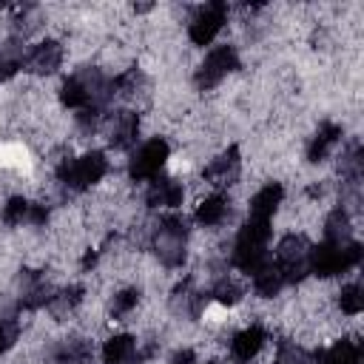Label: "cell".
Segmentation results:
<instances>
[{"instance_id":"6da1fadb","label":"cell","mask_w":364,"mask_h":364,"mask_svg":"<svg viewBox=\"0 0 364 364\" xmlns=\"http://www.w3.org/2000/svg\"><path fill=\"white\" fill-rule=\"evenodd\" d=\"M267 239H270V222L267 219H247L236 236L233 247V264L245 273H256L267 264Z\"/></svg>"},{"instance_id":"7a4b0ae2","label":"cell","mask_w":364,"mask_h":364,"mask_svg":"<svg viewBox=\"0 0 364 364\" xmlns=\"http://www.w3.org/2000/svg\"><path fill=\"white\" fill-rule=\"evenodd\" d=\"M358 259H361V245L358 242H347V245L324 242V245L310 247L307 267H310V273L327 279V276H336V273H344V270L355 267Z\"/></svg>"},{"instance_id":"3957f363","label":"cell","mask_w":364,"mask_h":364,"mask_svg":"<svg viewBox=\"0 0 364 364\" xmlns=\"http://www.w3.org/2000/svg\"><path fill=\"white\" fill-rule=\"evenodd\" d=\"M108 171V162L100 151H91L80 159H65L60 168H57V176L63 185H68L71 191H85L91 185H97Z\"/></svg>"},{"instance_id":"277c9868","label":"cell","mask_w":364,"mask_h":364,"mask_svg":"<svg viewBox=\"0 0 364 364\" xmlns=\"http://www.w3.org/2000/svg\"><path fill=\"white\" fill-rule=\"evenodd\" d=\"M185 236H188V228H185V219L182 216H162L159 225H156V239H154V247H156V256L165 267H179L182 259H185Z\"/></svg>"},{"instance_id":"5b68a950","label":"cell","mask_w":364,"mask_h":364,"mask_svg":"<svg viewBox=\"0 0 364 364\" xmlns=\"http://www.w3.org/2000/svg\"><path fill=\"white\" fill-rule=\"evenodd\" d=\"M307 253H310V245H307L304 236L290 233V236H284V239L279 242L276 267L282 270L284 282H299V279H304V276L310 273V267H307Z\"/></svg>"},{"instance_id":"8992f818","label":"cell","mask_w":364,"mask_h":364,"mask_svg":"<svg viewBox=\"0 0 364 364\" xmlns=\"http://www.w3.org/2000/svg\"><path fill=\"white\" fill-rule=\"evenodd\" d=\"M168 156H171V145H168L162 136L148 139V142L131 156V179H136V182L154 179V176L162 171V165L168 162Z\"/></svg>"},{"instance_id":"52a82bcc","label":"cell","mask_w":364,"mask_h":364,"mask_svg":"<svg viewBox=\"0 0 364 364\" xmlns=\"http://www.w3.org/2000/svg\"><path fill=\"white\" fill-rule=\"evenodd\" d=\"M239 68V57H236V48L233 46H216L208 51L205 63L199 65L196 71V85L199 88H213L222 77H228L230 71Z\"/></svg>"},{"instance_id":"ba28073f","label":"cell","mask_w":364,"mask_h":364,"mask_svg":"<svg viewBox=\"0 0 364 364\" xmlns=\"http://www.w3.org/2000/svg\"><path fill=\"white\" fill-rule=\"evenodd\" d=\"M225 20H228V3H222V0L208 3L205 9L196 11V17H193L191 26H188L191 43H193V46H208V43L222 31Z\"/></svg>"},{"instance_id":"9c48e42d","label":"cell","mask_w":364,"mask_h":364,"mask_svg":"<svg viewBox=\"0 0 364 364\" xmlns=\"http://www.w3.org/2000/svg\"><path fill=\"white\" fill-rule=\"evenodd\" d=\"M60 63H63V46L57 40H43L23 57V65L31 74H54Z\"/></svg>"},{"instance_id":"30bf717a","label":"cell","mask_w":364,"mask_h":364,"mask_svg":"<svg viewBox=\"0 0 364 364\" xmlns=\"http://www.w3.org/2000/svg\"><path fill=\"white\" fill-rule=\"evenodd\" d=\"M239 168H242L239 148H236V145H230L222 156H216V159L205 168V179H208L210 185H216V188H228V185H233V182H236Z\"/></svg>"},{"instance_id":"8fae6325","label":"cell","mask_w":364,"mask_h":364,"mask_svg":"<svg viewBox=\"0 0 364 364\" xmlns=\"http://www.w3.org/2000/svg\"><path fill=\"white\" fill-rule=\"evenodd\" d=\"M136 134H139V117L134 111H117L114 119H111V131H108V142L119 151L131 148L136 142Z\"/></svg>"},{"instance_id":"7c38bea8","label":"cell","mask_w":364,"mask_h":364,"mask_svg":"<svg viewBox=\"0 0 364 364\" xmlns=\"http://www.w3.org/2000/svg\"><path fill=\"white\" fill-rule=\"evenodd\" d=\"M145 199L151 208H179L185 199V191H182V182H176L171 176H162V179L154 176Z\"/></svg>"},{"instance_id":"4fadbf2b","label":"cell","mask_w":364,"mask_h":364,"mask_svg":"<svg viewBox=\"0 0 364 364\" xmlns=\"http://www.w3.org/2000/svg\"><path fill=\"white\" fill-rule=\"evenodd\" d=\"M262 344H264V330H262L259 324H250V327H245V330H239V333L233 336V341H230V355H233L239 364H247L250 358L259 355Z\"/></svg>"},{"instance_id":"5bb4252c","label":"cell","mask_w":364,"mask_h":364,"mask_svg":"<svg viewBox=\"0 0 364 364\" xmlns=\"http://www.w3.org/2000/svg\"><path fill=\"white\" fill-rule=\"evenodd\" d=\"M282 196H284V188H282L279 182L264 185V188L250 199V216H253V219H267V222H270V216H273L276 208L282 205Z\"/></svg>"},{"instance_id":"9a60e30c","label":"cell","mask_w":364,"mask_h":364,"mask_svg":"<svg viewBox=\"0 0 364 364\" xmlns=\"http://www.w3.org/2000/svg\"><path fill=\"white\" fill-rule=\"evenodd\" d=\"M338 139H341V128H338L336 122H324V125H318L316 136L310 139L307 159H310V162H321V159L333 151V145H336Z\"/></svg>"},{"instance_id":"2e32d148","label":"cell","mask_w":364,"mask_h":364,"mask_svg":"<svg viewBox=\"0 0 364 364\" xmlns=\"http://www.w3.org/2000/svg\"><path fill=\"white\" fill-rule=\"evenodd\" d=\"M136 355V341L128 336V333H119V336H111L102 347V361L105 364H131Z\"/></svg>"},{"instance_id":"e0dca14e","label":"cell","mask_w":364,"mask_h":364,"mask_svg":"<svg viewBox=\"0 0 364 364\" xmlns=\"http://www.w3.org/2000/svg\"><path fill=\"white\" fill-rule=\"evenodd\" d=\"M228 196L225 193H210V196H205L199 205H196V222L199 225H205V228H213V225H219L225 216H228Z\"/></svg>"},{"instance_id":"ac0fdd59","label":"cell","mask_w":364,"mask_h":364,"mask_svg":"<svg viewBox=\"0 0 364 364\" xmlns=\"http://www.w3.org/2000/svg\"><path fill=\"white\" fill-rule=\"evenodd\" d=\"M253 287H256L259 296L270 299V296H276V293L284 287V276H282V270H279L273 262H267L264 267H259V270L253 273Z\"/></svg>"},{"instance_id":"d6986e66","label":"cell","mask_w":364,"mask_h":364,"mask_svg":"<svg viewBox=\"0 0 364 364\" xmlns=\"http://www.w3.org/2000/svg\"><path fill=\"white\" fill-rule=\"evenodd\" d=\"M358 355H361L358 344H353V341H336L333 347H327L316 358H318V364H358Z\"/></svg>"},{"instance_id":"ffe728a7","label":"cell","mask_w":364,"mask_h":364,"mask_svg":"<svg viewBox=\"0 0 364 364\" xmlns=\"http://www.w3.org/2000/svg\"><path fill=\"white\" fill-rule=\"evenodd\" d=\"M327 242H333V245H347V242H353L350 239V219H347V213L344 210H333L330 213V219H327Z\"/></svg>"},{"instance_id":"44dd1931","label":"cell","mask_w":364,"mask_h":364,"mask_svg":"<svg viewBox=\"0 0 364 364\" xmlns=\"http://www.w3.org/2000/svg\"><path fill=\"white\" fill-rule=\"evenodd\" d=\"M338 307H341V313H347V316H358L361 307H364L361 284H347V287H341V293H338Z\"/></svg>"},{"instance_id":"7402d4cb","label":"cell","mask_w":364,"mask_h":364,"mask_svg":"<svg viewBox=\"0 0 364 364\" xmlns=\"http://www.w3.org/2000/svg\"><path fill=\"white\" fill-rule=\"evenodd\" d=\"M20 65H23V51L14 48V43L3 46V48H0V82L9 80Z\"/></svg>"},{"instance_id":"603a6c76","label":"cell","mask_w":364,"mask_h":364,"mask_svg":"<svg viewBox=\"0 0 364 364\" xmlns=\"http://www.w3.org/2000/svg\"><path fill=\"white\" fill-rule=\"evenodd\" d=\"M28 208H31V205H28L23 196H11V199L3 205V213H0V216H3L6 225H20L23 219H28Z\"/></svg>"},{"instance_id":"cb8c5ba5","label":"cell","mask_w":364,"mask_h":364,"mask_svg":"<svg viewBox=\"0 0 364 364\" xmlns=\"http://www.w3.org/2000/svg\"><path fill=\"white\" fill-rule=\"evenodd\" d=\"M213 296H216V301H222V304H236L239 299H242V287L233 282V279H219L216 282V287H213Z\"/></svg>"},{"instance_id":"d4e9b609","label":"cell","mask_w":364,"mask_h":364,"mask_svg":"<svg viewBox=\"0 0 364 364\" xmlns=\"http://www.w3.org/2000/svg\"><path fill=\"white\" fill-rule=\"evenodd\" d=\"M136 301H139V290L136 287H128V290H122V293L114 296L111 310H114V316H125V313H131L136 307Z\"/></svg>"},{"instance_id":"484cf974","label":"cell","mask_w":364,"mask_h":364,"mask_svg":"<svg viewBox=\"0 0 364 364\" xmlns=\"http://www.w3.org/2000/svg\"><path fill=\"white\" fill-rule=\"evenodd\" d=\"M14 338H17V324L9 318H0V355L14 344Z\"/></svg>"},{"instance_id":"4316f807","label":"cell","mask_w":364,"mask_h":364,"mask_svg":"<svg viewBox=\"0 0 364 364\" xmlns=\"http://www.w3.org/2000/svg\"><path fill=\"white\" fill-rule=\"evenodd\" d=\"M48 219V210H46V205H31L28 208V222H34V225H43Z\"/></svg>"},{"instance_id":"83f0119b","label":"cell","mask_w":364,"mask_h":364,"mask_svg":"<svg viewBox=\"0 0 364 364\" xmlns=\"http://www.w3.org/2000/svg\"><path fill=\"white\" fill-rule=\"evenodd\" d=\"M196 358H193V350H179V353H173V358H171V364H193Z\"/></svg>"},{"instance_id":"f1b7e54d","label":"cell","mask_w":364,"mask_h":364,"mask_svg":"<svg viewBox=\"0 0 364 364\" xmlns=\"http://www.w3.org/2000/svg\"><path fill=\"white\" fill-rule=\"evenodd\" d=\"M273 364H287V361H273Z\"/></svg>"},{"instance_id":"f546056e","label":"cell","mask_w":364,"mask_h":364,"mask_svg":"<svg viewBox=\"0 0 364 364\" xmlns=\"http://www.w3.org/2000/svg\"><path fill=\"white\" fill-rule=\"evenodd\" d=\"M208 364H213V361H208Z\"/></svg>"}]
</instances>
